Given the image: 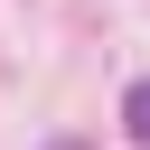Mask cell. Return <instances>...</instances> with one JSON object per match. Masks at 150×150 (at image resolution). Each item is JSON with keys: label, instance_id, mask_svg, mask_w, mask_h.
Returning a JSON list of instances; mask_svg holds the SVG:
<instances>
[{"label": "cell", "instance_id": "cell-1", "mask_svg": "<svg viewBox=\"0 0 150 150\" xmlns=\"http://www.w3.org/2000/svg\"><path fill=\"white\" fill-rule=\"evenodd\" d=\"M122 122H131V141H150V75H141V84L122 94Z\"/></svg>", "mask_w": 150, "mask_h": 150}]
</instances>
